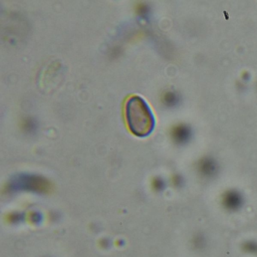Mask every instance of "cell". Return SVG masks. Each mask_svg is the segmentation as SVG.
I'll return each mask as SVG.
<instances>
[{"label": "cell", "instance_id": "4", "mask_svg": "<svg viewBox=\"0 0 257 257\" xmlns=\"http://www.w3.org/2000/svg\"><path fill=\"white\" fill-rule=\"evenodd\" d=\"M149 12H150V9H149V7L147 4L140 3V4L137 5L136 13L140 17H147V16H148Z\"/></svg>", "mask_w": 257, "mask_h": 257}, {"label": "cell", "instance_id": "2", "mask_svg": "<svg viewBox=\"0 0 257 257\" xmlns=\"http://www.w3.org/2000/svg\"><path fill=\"white\" fill-rule=\"evenodd\" d=\"M189 132L184 127H177L173 131V137L178 142H183L187 139Z\"/></svg>", "mask_w": 257, "mask_h": 257}, {"label": "cell", "instance_id": "1", "mask_svg": "<svg viewBox=\"0 0 257 257\" xmlns=\"http://www.w3.org/2000/svg\"><path fill=\"white\" fill-rule=\"evenodd\" d=\"M125 117L132 133L140 138L149 136L154 129L153 112L145 100L138 96H133L127 100Z\"/></svg>", "mask_w": 257, "mask_h": 257}, {"label": "cell", "instance_id": "3", "mask_svg": "<svg viewBox=\"0 0 257 257\" xmlns=\"http://www.w3.org/2000/svg\"><path fill=\"white\" fill-rule=\"evenodd\" d=\"M177 100L178 99H177V94L172 91H167L162 97V101L168 106H174L177 103Z\"/></svg>", "mask_w": 257, "mask_h": 257}]
</instances>
